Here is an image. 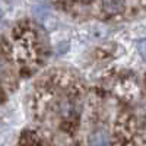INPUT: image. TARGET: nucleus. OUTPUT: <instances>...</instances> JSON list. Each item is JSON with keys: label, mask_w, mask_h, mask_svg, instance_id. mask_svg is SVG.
<instances>
[{"label": "nucleus", "mask_w": 146, "mask_h": 146, "mask_svg": "<svg viewBox=\"0 0 146 146\" xmlns=\"http://www.w3.org/2000/svg\"><path fill=\"white\" fill-rule=\"evenodd\" d=\"M57 5L75 16H98L118 19L127 10V0H56Z\"/></svg>", "instance_id": "obj_1"}, {"label": "nucleus", "mask_w": 146, "mask_h": 146, "mask_svg": "<svg viewBox=\"0 0 146 146\" xmlns=\"http://www.w3.org/2000/svg\"><path fill=\"white\" fill-rule=\"evenodd\" d=\"M89 146H107V139L104 135H101V133H96V135H94L89 140Z\"/></svg>", "instance_id": "obj_2"}, {"label": "nucleus", "mask_w": 146, "mask_h": 146, "mask_svg": "<svg viewBox=\"0 0 146 146\" xmlns=\"http://www.w3.org/2000/svg\"><path fill=\"white\" fill-rule=\"evenodd\" d=\"M7 2H13V0H7Z\"/></svg>", "instance_id": "obj_3"}]
</instances>
